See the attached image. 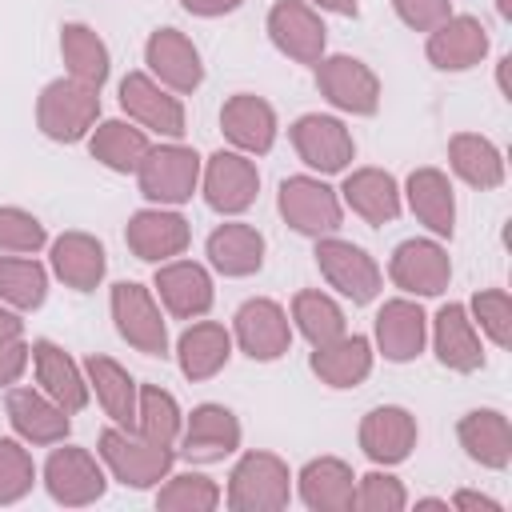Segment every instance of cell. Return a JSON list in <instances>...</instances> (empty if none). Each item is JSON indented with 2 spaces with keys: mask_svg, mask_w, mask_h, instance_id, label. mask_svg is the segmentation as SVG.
I'll return each instance as SVG.
<instances>
[{
  "mask_svg": "<svg viewBox=\"0 0 512 512\" xmlns=\"http://www.w3.org/2000/svg\"><path fill=\"white\" fill-rule=\"evenodd\" d=\"M96 452H100V464L108 468V476L120 480L132 492L156 488L176 464V448L172 444H152V440H144V436H136L128 428H116V424H108L100 432Z\"/></svg>",
  "mask_w": 512,
  "mask_h": 512,
  "instance_id": "cell-1",
  "label": "cell"
},
{
  "mask_svg": "<svg viewBox=\"0 0 512 512\" xmlns=\"http://www.w3.org/2000/svg\"><path fill=\"white\" fill-rule=\"evenodd\" d=\"M100 120V88H88L72 76L44 84L36 96V128L56 144L84 140Z\"/></svg>",
  "mask_w": 512,
  "mask_h": 512,
  "instance_id": "cell-2",
  "label": "cell"
},
{
  "mask_svg": "<svg viewBox=\"0 0 512 512\" xmlns=\"http://www.w3.org/2000/svg\"><path fill=\"white\" fill-rule=\"evenodd\" d=\"M292 500V472L276 452H244L228 472L224 504L232 512H280Z\"/></svg>",
  "mask_w": 512,
  "mask_h": 512,
  "instance_id": "cell-3",
  "label": "cell"
},
{
  "mask_svg": "<svg viewBox=\"0 0 512 512\" xmlns=\"http://www.w3.org/2000/svg\"><path fill=\"white\" fill-rule=\"evenodd\" d=\"M200 168L204 160L196 156V148L172 140V144H156L144 152L140 168H136V184H140V196L160 204V208H176V204H188L192 192L200 188Z\"/></svg>",
  "mask_w": 512,
  "mask_h": 512,
  "instance_id": "cell-4",
  "label": "cell"
},
{
  "mask_svg": "<svg viewBox=\"0 0 512 512\" xmlns=\"http://www.w3.org/2000/svg\"><path fill=\"white\" fill-rule=\"evenodd\" d=\"M276 208L284 216V224L308 240H320V236H332L344 220V204H340V192L328 188L320 176H288L280 180V192H276Z\"/></svg>",
  "mask_w": 512,
  "mask_h": 512,
  "instance_id": "cell-5",
  "label": "cell"
},
{
  "mask_svg": "<svg viewBox=\"0 0 512 512\" xmlns=\"http://www.w3.org/2000/svg\"><path fill=\"white\" fill-rule=\"evenodd\" d=\"M316 268L320 276L328 280V288H336L344 300L352 304H372L384 288V272L380 264L352 240H340L336 232L332 236H320L316 240Z\"/></svg>",
  "mask_w": 512,
  "mask_h": 512,
  "instance_id": "cell-6",
  "label": "cell"
},
{
  "mask_svg": "<svg viewBox=\"0 0 512 512\" xmlns=\"http://www.w3.org/2000/svg\"><path fill=\"white\" fill-rule=\"evenodd\" d=\"M108 308H112L116 332L128 348H136L144 356H168V324L160 316L152 288H144L136 280H120V284H112Z\"/></svg>",
  "mask_w": 512,
  "mask_h": 512,
  "instance_id": "cell-7",
  "label": "cell"
},
{
  "mask_svg": "<svg viewBox=\"0 0 512 512\" xmlns=\"http://www.w3.org/2000/svg\"><path fill=\"white\" fill-rule=\"evenodd\" d=\"M316 88L332 108H340L348 116H376V108H380L376 72L348 52H336V56L324 52L316 60Z\"/></svg>",
  "mask_w": 512,
  "mask_h": 512,
  "instance_id": "cell-8",
  "label": "cell"
},
{
  "mask_svg": "<svg viewBox=\"0 0 512 512\" xmlns=\"http://www.w3.org/2000/svg\"><path fill=\"white\" fill-rule=\"evenodd\" d=\"M200 192L204 204L220 216H240L260 196V172L244 152H212L200 168Z\"/></svg>",
  "mask_w": 512,
  "mask_h": 512,
  "instance_id": "cell-9",
  "label": "cell"
},
{
  "mask_svg": "<svg viewBox=\"0 0 512 512\" xmlns=\"http://www.w3.org/2000/svg\"><path fill=\"white\" fill-rule=\"evenodd\" d=\"M44 488L56 504L84 508V504H96L104 496L108 472L88 448L64 444V448H52L48 460H44Z\"/></svg>",
  "mask_w": 512,
  "mask_h": 512,
  "instance_id": "cell-10",
  "label": "cell"
},
{
  "mask_svg": "<svg viewBox=\"0 0 512 512\" xmlns=\"http://www.w3.org/2000/svg\"><path fill=\"white\" fill-rule=\"evenodd\" d=\"M232 344H240L248 360L272 364L292 348V320L276 300L252 296L232 316Z\"/></svg>",
  "mask_w": 512,
  "mask_h": 512,
  "instance_id": "cell-11",
  "label": "cell"
},
{
  "mask_svg": "<svg viewBox=\"0 0 512 512\" xmlns=\"http://www.w3.org/2000/svg\"><path fill=\"white\" fill-rule=\"evenodd\" d=\"M288 140H292L296 156L320 176L344 172L356 156V144H352V132L344 128V120L324 116V112H304L300 120H292Z\"/></svg>",
  "mask_w": 512,
  "mask_h": 512,
  "instance_id": "cell-12",
  "label": "cell"
},
{
  "mask_svg": "<svg viewBox=\"0 0 512 512\" xmlns=\"http://www.w3.org/2000/svg\"><path fill=\"white\" fill-rule=\"evenodd\" d=\"M120 108L128 112V120H136L140 128L156 132V136H168V140H180L188 132V120H184V104L176 92H168L160 80H152L148 72H128L120 80Z\"/></svg>",
  "mask_w": 512,
  "mask_h": 512,
  "instance_id": "cell-13",
  "label": "cell"
},
{
  "mask_svg": "<svg viewBox=\"0 0 512 512\" xmlns=\"http://www.w3.org/2000/svg\"><path fill=\"white\" fill-rule=\"evenodd\" d=\"M240 448V420L224 404H196L180 428V448L176 456L188 464H216Z\"/></svg>",
  "mask_w": 512,
  "mask_h": 512,
  "instance_id": "cell-14",
  "label": "cell"
},
{
  "mask_svg": "<svg viewBox=\"0 0 512 512\" xmlns=\"http://www.w3.org/2000/svg\"><path fill=\"white\" fill-rule=\"evenodd\" d=\"M268 40L276 44L280 56L316 68V60L328 48V28H324V20H320V12L312 4H304V0H276L268 8Z\"/></svg>",
  "mask_w": 512,
  "mask_h": 512,
  "instance_id": "cell-15",
  "label": "cell"
},
{
  "mask_svg": "<svg viewBox=\"0 0 512 512\" xmlns=\"http://www.w3.org/2000/svg\"><path fill=\"white\" fill-rule=\"evenodd\" d=\"M388 276L408 296H440L448 288V280H452L448 248L440 240L412 236V240L396 244L392 260H388Z\"/></svg>",
  "mask_w": 512,
  "mask_h": 512,
  "instance_id": "cell-16",
  "label": "cell"
},
{
  "mask_svg": "<svg viewBox=\"0 0 512 512\" xmlns=\"http://www.w3.org/2000/svg\"><path fill=\"white\" fill-rule=\"evenodd\" d=\"M144 64H148V76L160 80L176 96H188L204 84L200 52L180 28H156L144 44Z\"/></svg>",
  "mask_w": 512,
  "mask_h": 512,
  "instance_id": "cell-17",
  "label": "cell"
},
{
  "mask_svg": "<svg viewBox=\"0 0 512 512\" xmlns=\"http://www.w3.org/2000/svg\"><path fill=\"white\" fill-rule=\"evenodd\" d=\"M192 240V224L172 212V208H140L128 216V228H124V244L136 260H148V264H164V260H176Z\"/></svg>",
  "mask_w": 512,
  "mask_h": 512,
  "instance_id": "cell-18",
  "label": "cell"
},
{
  "mask_svg": "<svg viewBox=\"0 0 512 512\" xmlns=\"http://www.w3.org/2000/svg\"><path fill=\"white\" fill-rule=\"evenodd\" d=\"M416 436H420L416 416H412L408 408H400V404H380V408L364 412L360 432H356L360 452H364L376 468L404 464V460L412 456V448H416Z\"/></svg>",
  "mask_w": 512,
  "mask_h": 512,
  "instance_id": "cell-19",
  "label": "cell"
},
{
  "mask_svg": "<svg viewBox=\"0 0 512 512\" xmlns=\"http://www.w3.org/2000/svg\"><path fill=\"white\" fill-rule=\"evenodd\" d=\"M152 288H156L164 312L176 316V320H200V316H208V308L216 300L212 276L196 260H164L156 268Z\"/></svg>",
  "mask_w": 512,
  "mask_h": 512,
  "instance_id": "cell-20",
  "label": "cell"
},
{
  "mask_svg": "<svg viewBox=\"0 0 512 512\" xmlns=\"http://www.w3.org/2000/svg\"><path fill=\"white\" fill-rule=\"evenodd\" d=\"M372 336H376V348L384 360L392 364H408L424 352L428 344V316L416 300L408 296H396V300H384L376 320H372Z\"/></svg>",
  "mask_w": 512,
  "mask_h": 512,
  "instance_id": "cell-21",
  "label": "cell"
},
{
  "mask_svg": "<svg viewBox=\"0 0 512 512\" xmlns=\"http://www.w3.org/2000/svg\"><path fill=\"white\" fill-rule=\"evenodd\" d=\"M4 412H8V424L12 432L24 440V444H64L68 432H72V420L68 412L40 388H8V400H4Z\"/></svg>",
  "mask_w": 512,
  "mask_h": 512,
  "instance_id": "cell-22",
  "label": "cell"
},
{
  "mask_svg": "<svg viewBox=\"0 0 512 512\" xmlns=\"http://www.w3.org/2000/svg\"><path fill=\"white\" fill-rule=\"evenodd\" d=\"M224 140L244 156H264L276 144V108L252 92H236L220 108Z\"/></svg>",
  "mask_w": 512,
  "mask_h": 512,
  "instance_id": "cell-23",
  "label": "cell"
},
{
  "mask_svg": "<svg viewBox=\"0 0 512 512\" xmlns=\"http://www.w3.org/2000/svg\"><path fill=\"white\" fill-rule=\"evenodd\" d=\"M428 64L440 72H468L488 56V28L476 16H448L428 32Z\"/></svg>",
  "mask_w": 512,
  "mask_h": 512,
  "instance_id": "cell-24",
  "label": "cell"
},
{
  "mask_svg": "<svg viewBox=\"0 0 512 512\" xmlns=\"http://www.w3.org/2000/svg\"><path fill=\"white\" fill-rule=\"evenodd\" d=\"M432 348L448 372L484 368V344H480V328L468 316V304H456V300L440 304V312L432 316Z\"/></svg>",
  "mask_w": 512,
  "mask_h": 512,
  "instance_id": "cell-25",
  "label": "cell"
},
{
  "mask_svg": "<svg viewBox=\"0 0 512 512\" xmlns=\"http://www.w3.org/2000/svg\"><path fill=\"white\" fill-rule=\"evenodd\" d=\"M48 264H52V276L64 288L92 292V288H100V280L108 272V252L88 232H60L48 248Z\"/></svg>",
  "mask_w": 512,
  "mask_h": 512,
  "instance_id": "cell-26",
  "label": "cell"
},
{
  "mask_svg": "<svg viewBox=\"0 0 512 512\" xmlns=\"http://www.w3.org/2000/svg\"><path fill=\"white\" fill-rule=\"evenodd\" d=\"M32 368H36L40 392H48L68 416L88 408V396H92L88 376H84V368H80L60 344H52V340H32Z\"/></svg>",
  "mask_w": 512,
  "mask_h": 512,
  "instance_id": "cell-27",
  "label": "cell"
},
{
  "mask_svg": "<svg viewBox=\"0 0 512 512\" xmlns=\"http://www.w3.org/2000/svg\"><path fill=\"white\" fill-rule=\"evenodd\" d=\"M456 440L464 456L480 468L504 472L512 464V424L500 408H472L456 424Z\"/></svg>",
  "mask_w": 512,
  "mask_h": 512,
  "instance_id": "cell-28",
  "label": "cell"
},
{
  "mask_svg": "<svg viewBox=\"0 0 512 512\" xmlns=\"http://www.w3.org/2000/svg\"><path fill=\"white\" fill-rule=\"evenodd\" d=\"M400 196L408 200L412 216L436 240H452V232H456V192H452V180L440 168H416L404 180V192Z\"/></svg>",
  "mask_w": 512,
  "mask_h": 512,
  "instance_id": "cell-29",
  "label": "cell"
},
{
  "mask_svg": "<svg viewBox=\"0 0 512 512\" xmlns=\"http://www.w3.org/2000/svg\"><path fill=\"white\" fill-rule=\"evenodd\" d=\"M340 204H348L364 224H392L404 208L400 184L384 168H356L340 184Z\"/></svg>",
  "mask_w": 512,
  "mask_h": 512,
  "instance_id": "cell-30",
  "label": "cell"
},
{
  "mask_svg": "<svg viewBox=\"0 0 512 512\" xmlns=\"http://www.w3.org/2000/svg\"><path fill=\"white\" fill-rule=\"evenodd\" d=\"M296 492H300L304 508H312V512H352L356 472L340 456H316L300 468Z\"/></svg>",
  "mask_w": 512,
  "mask_h": 512,
  "instance_id": "cell-31",
  "label": "cell"
},
{
  "mask_svg": "<svg viewBox=\"0 0 512 512\" xmlns=\"http://www.w3.org/2000/svg\"><path fill=\"white\" fill-rule=\"evenodd\" d=\"M204 256H208V264H212L220 276L240 280V276H252V272L264 268V236H260V228H252V224L232 220V224H220V228L208 232Z\"/></svg>",
  "mask_w": 512,
  "mask_h": 512,
  "instance_id": "cell-32",
  "label": "cell"
},
{
  "mask_svg": "<svg viewBox=\"0 0 512 512\" xmlns=\"http://www.w3.org/2000/svg\"><path fill=\"white\" fill-rule=\"evenodd\" d=\"M228 360H232V332L216 320H196L176 340V364L192 384L212 380L216 372H224Z\"/></svg>",
  "mask_w": 512,
  "mask_h": 512,
  "instance_id": "cell-33",
  "label": "cell"
},
{
  "mask_svg": "<svg viewBox=\"0 0 512 512\" xmlns=\"http://www.w3.org/2000/svg\"><path fill=\"white\" fill-rule=\"evenodd\" d=\"M372 360H376V352H372V340L368 336H336L332 344H320V348H312V356H308V368L320 376V384H328V388H356V384H364L368 380V372H372Z\"/></svg>",
  "mask_w": 512,
  "mask_h": 512,
  "instance_id": "cell-34",
  "label": "cell"
},
{
  "mask_svg": "<svg viewBox=\"0 0 512 512\" xmlns=\"http://www.w3.org/2000/svg\"><path fill=\"white\" fill-rule=\"evenodd\" d=\"M84 376H88V388L96 392L104 416L116 424V428H136V396H140V384L128 376L124 364H116L112 356H100L92 352L84 360Z\"/></svg>",
  "mask_w": 512,
  "mask_h": 512,
  "instance_id": "cell-35",
  "label": "cell"
},
{
  "mask_svg": "<svg viewBox=\"0 0 512 512\" xmlns=\"http://www.w3.org/2000/svg\"><path fill=\"white\" fill-rule=\"evenodd\" d=\"M448 164L468 188H500L504 184V156L500 148L480 132H456L448 140Z\"/></svg>",
  "mask_w": 512,
  "mask_h": 512,
  "instance_id": "cell-36",
  "label": "cell"
},
{
  "mask_svg": "<svg viewBox=\"0 0 512 512\" xmlns=\"http://www.w3.org/2000/svg\"><path fill=\"white\" fill-rule=\"evenodd\" d=\"M60 56H64V68L72 80L88 84V88H104L108 72H112V56H108V44L100 40L96 28L72 20L60 28Z\"/></svg>",
  "mask_w": 512,
  "mask_h": 512,
  "instance_id": "cell-37",
  "label": "cell"
},
{
  "mask_svg": "<svg viewBox=\"0 0 512 512\" xmlns=\"http://www.w3.org/2000/svg\"><path fill=\"white\" fill-rule=\"evenodd\" d=\"M148 136L144 128H136L132 120H100L92 132H88V152L92 160H100L108 172H136L144 152H148Z\"/></svg>",
  "mask_w": 512,
  "mask_h": 512,
  "instance_id": "cell-38",
  "label": "cell"
},
{
  "mask_svg": "<svg viewBox=\"0 0 512 512\" xmlns=\"http://www.w3.org/2000/svg\"><path fill=\"white\" fill-rule=\"evenodd\" d=\"M292 324H296V332H300L312 348L332 344L336 336L348 332L344 308H340L328 292H320V288H304V292L292 296Z\"/></svg>",
  "mask_w": 512,
  "mask_h": 512,
  "instance_id": "cell-39",
  "label": "cell"
},
{
  "mask_svg": "<svg viewBox=\"0 0 512 512\" xmlns=\"http://www.w3.org/2000/svg\"><path fill=\"white\" fill-rule=\"evenodd\" d=\"M184 428V412L176 404V396L160 384H140L136 396V436L152 440V444H176Z\"/></svg>",
  "mask_w": 512,
  "mask_h": 512,
  "instance_id": "cell-40",
  "label": "cell"
},
{
  "mask_svg": "<svg viewBox=\"0 0 512 512\" xmlns=\"http://www.w3.org/2000/svg\"><path fill=\"white\" fill-rule=\"evenodd\" d=\"M0 300L16 312H36L48 300V268L32 256H0Z\"/></svg>",
  "mask_w": 512,
  "mask_h": 512,
  "instance_id": "cell-41",
  "label": "cell"
},
{
  "mask_svg": "<svg viewBox=\"0 0 512 512\" xmlns=\"http://www.w3.org/2000/svg\"><path fill=\"white\" fill-rule=\"evenodd\" d=\"M224 492L216 480L200 476V472H180V476H164V484H156V508L160 512H212L220 508Z\"/></svg>",
  "mask_w": 512,
  "mask_h": 512,
  "instance_id": "cell-42",
  "label": "cell"
},
{
  "mask_svg": "<svg viewBox=\"0 0 512 512\" xmlns=\"http://www.w3.org/2000/svg\"><path fill=\"white\" fill-rule=\"evenodd\" d=\"M468 316L472 324L496 344V348H508L512 344V300L504 288H484L472 296L468 304Z\"/></svg>",
  "mask_w": 512,
  "mask_h": 512,
  "instance_id": "cell-43",
  "label": "cell"
},
{
  "mask_svg": "<svg viewBox=\"0 0 512 512\" xmlns=\"http://www.w3.org/2000/svg\"><path fill=\"white\" fill-rule=\"evenodd\" d=\"M36 484V464L28 448L12 436H0V504H16L32 492Z\"/></svg>",
  "mask_w": 512,
  "mask_h": 512,
  "instance_id": "cell-44",
  "label": "cell"
},
{
  "mask_svg": "<svg viewBox=\"0 0 512 512\" xmlns=\"http://www.w3.org/2000/svg\"><path fill=\"white\" fill-rule=\"evenodd\" d=\"M44 244H48V232H44V224L32 212H24L16 204L0 208V252H8V256H36Z\"/></svg>",
  "mask_w": 512,
  "mask_h": 512,
  "instance_id": "cell-45",
  "label": "cell"
},
{
  "mask_svg": "<svg viewBox=\"0 0 512 512\" xmlns=\"http://www.w3.org/2000/svg\"><path fill=\"white\" fill-rule=\"evenodd\" d=\"M352 508H360V512H400V508H408V488L384 468L364 472V476H356Z\"/></svg>",
  "mask_w": 512,
  "mask_h": 512,
  "instance_id": "cell-46",
  "label": "cell"
},
{
  "mask_svg": "<svg viewBox=\"0 0 512 512\" xmlns=\"http://www.w3.org/2000/svg\"><path fill=\"white\" fill-rule=\"evenodd\" d=\"M392 12L412 32H432L436 24H444L452 16V0H392Z\"/></svg>",
  "mask_w": 512,
  "mask_h": 512,
  "instance_id": "cell-47",
  "label": "cell"
},
{
  "mask_svg": "<svg viewBox=\"0 0 512 512\" xmlns=\"http://www.w3.org/2000/svg\"><path fill=\"white\" fill-rule=\"evenodd\" d=\"M28 360H32V344H24V336L20 340H0V388L16 384L28 368Z\"/></svg>",
  "mask_w": 512,
  "mask_h": 512,
  "instance_id": "cell-48",
  "label": "cell"
},
{
  "mask_svg": "<svg viewBox=\"0 0 512 512\" xmlns=\"http://www.w3.org/2000/svg\"><path fill=\"white\" fill-rule=\"evenodd\" d=\"M240 4H244V0H180L184 12L204 16V20H212V16H228V12H236Z\"/></svg>",
  "mask_w": 512,
  "mask_h": 512,
  "instance_id": "cell-49",
  "label": "cell"
},
{
  "mask_svg": "<svg viewBox=\"0 0 512 512\" xmlns=\"http://www.w3.org/2000/svg\"><path fill=\"white\" fill-rule=\"evenodd\" d=\"M448 508H480V512H500V500H492V496H484V492H456L452 500H448Z\"/></svg>",
  "mask_w": 512,
  "mask_h": 512,
  "instance_id": "cell-50",
  "label": "cell"
},
{
  "mask_svg": "<svg viewBox=\"0 0 512 512\" xmlns=\"http://www.w3.org/2000/svg\"><path fill=\"white\" fill-rule=\"evenodd\" d=\"M20 336H24V320L16 316V308L0 300V340H20Z\"/></svg>",
  "mask_w": 512,
  "mask_h": 512,
  "instance_id": "cell-51",
  "label": "cell"
},
{
  "mask_svg": "<svg viewBox=\"0 0 512 512\" xmlns=\"http://www.w3.org/2000/svg\"><path fill=\"white\" fill-rule=\"evenodd\" d=\"M304 4H312V8H320V12H336V16H356V12H360L356 0H304Z\"/></svg>",
  "mask_w": 512,
  "mask_h": 512,
  "instance_id": "cell-52",
  "label": "cell"
},
{
  "mask_svg": "<svg viewBox=\"0 0 512 512\" xmlns=\"http://www.w3.org/2000/svg\"><path fill=\"white\" fill-rule=\"evenodd\" d=\"M416 508H448V500H440V496H424V500H416Z\"/></svg>",
  "mask_w": 512,
  "mask_h": 512,
  "instance_id": "cell-53",
  "label": "cell"
},
{
  "mask_svg": "<svg viewBox=\"0 0 512 512\" xmlns=\"http://www.w3.org/2000/svg\"><path fill=\"white\" fill-rule=\"evenodd\" d=\"M496 8H500V16L508 20V0H496Z\"/></svg>",
  "mask_w": 512,
  "mask_h": 512,
  "instance_id": "cell-54",
  "label": "cell"
}]
</instances>
